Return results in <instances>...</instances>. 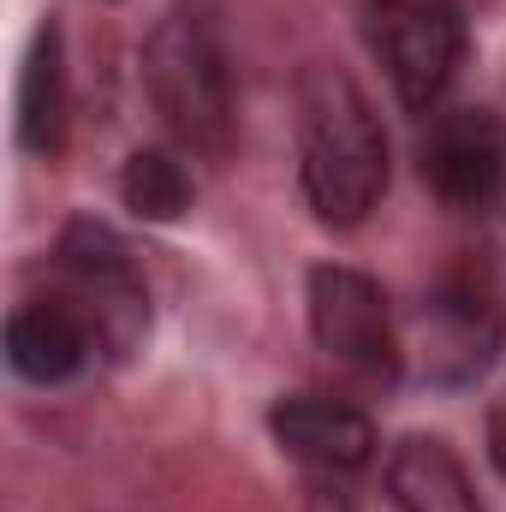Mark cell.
Returning a JSON list of instances; mask_svg holds the SVG:
<instances>
[{"instance_id": "1", "label": "cell", "mask_w": 506, "mask_h": 512, "mask_svg": "<svg viewBox=\"0 0 506 512\" xmlns=\"http://www.w3.org/2000/svg\"><path fill=\"white\" fill-rule=\"evenodd\" d=\"M143 90L185 155L227 161L239 137L233 54L203 6H173L143 42Z\"/></svg>"}, {"instance_id": "2", "label": "cell", "mask_w": 506, "mask_h": 512, "mask_svg": "<svg viewBox=\"0 0 506 512\" xmlns=\"http://www.w3.org/2000/svg\"><path fill=\"white\" fill-rule=\"evenodd\" d=\"M298 173L316 221L328 227H358L387 191V137L370 96L346 72H316L304 84Z\"/></svg>"}, {"instance_id": "3", "label": "cell", "mask_w": 506, "mask_h": 512, "mask_svg": "<svg viewBox=\"0 0 506 512\" xmlns=\"http://www.w3.org/2000/svg\"><path fill=\"white\" fill-rule=\"evenodd\" d=\"M304 304H310L316 352L334 370H346L364 387L399 382V370H405V328L393 322V304H387L381 280H370L364 268L322 262V268H310Z\"/></svg>"}, {"instance_id": "4", "label": "cell", "mask_w": 506, "mask_h": 512, "mask_svg": "<svg viewBox=\"0 0 506 512\" xmlns=\"http://www.w3.org/2000/svg\"><path fill=\"white\" fill-rule=\"evenodd\" d=\"M364 24L399 102L417 114H435L471 48L465 6L459 0H364Z\"/></svg>"}, {"instance_id": "5", "label": "cell", "mask_w": 506, "mask_h": 512, "mask_svg": "<svg viewBox=\"0 0 506 512\" xmlns=\"http://www.w3.org/2000/svg\"><path fill=\"white\" fill-rule=\"evenodd\" d=\"M506 316L489 286L477 280H447L423 298V310L405 328V364L435 387H471L501 352Z\"/></svg>"}, {"instance_id": "6", "label": "cell", "mask_w": 506, "mask_h": 512, "mask_svg": "<svg viewBox=\"0 0 506 512\" xmlns=\"http://www.w3.org/2000/svg\"><path fill=\"white\" fill-rule=\"evenodd\" d=\"M423 185L453 215L506 209V120L495 108H435L417 143Z\"/></svg>"}, {"instance_id": "7", "label": "cell", "mask_w": 506, "mask_h": 512, "mask_svg": "<svg viewBox=\"0 0 506 512\" xmlns=\"http://www.w3.org/2000/svg\"><path fill=\"white\" fill-rule=\"evenodd\" d=\"M60 274H66V292L84 298V310L102 322V340L108 352H126L143 340L149 328V292H143V274L131 262L126 239L102 221H72L60 233Z\"/></svg>"}, {"instance_id": "8", "label": "cell", "mask_w": 506, "mask_h": 512, "mask_svg": "<svg viewBox=\"0 0 506 512\" xmlns=\"http://www.w3.org/2000/svg\"><path fill=\"white\" fill-rule=\"evenodd\" d=\"M96 352H108V340H102V322L84 310L78 292L24 298L6 322V364L36 387H60L84 376L96 364Z\"/></svg>"}, {"instance_id": "9", "label": "cell", "mask_w": 506, "mask_h": 512, "mask_svg": "<svg viewBox=\"0 0 506 512\" xmlns=\"http://www.w3.org/2000/svg\"><path fill=\"white\" fill-rule=\"evenodd\" d=\"M268 429L316 477H358L376 459V423L358 405L328 399V393H286L268 411Z\"/></svg>"}, {"instance_id": "10", "label": "cell", "mask_w": 506, "mask_h": 512, "mask_svg": "<svg viewBox=\"0 0 506 512\" xmlns=\"http://www.w3.org/2000/svg\"><path fill=\"white\" fill-rule=\"evenodd\" d=\"M387 495L399 512H483L465 459L441 435H405L387 453Z\"/></svg>"}, {"instance_id": "11", "label": "cell", "mask_w": 506, "mask_h": 512, "mask_svg": "<svg viewBox=\"0 0 506 512\" xmlns=\"http://www.w3.org/2000/svg\"><path fill=\"white\" fill-rule=\"evenodd\" d=\"M60 137H66V54H60V30L42 24L18 84V143L36 155H54Z\"/></svg>"}, {"instance_id": "12", "label": "cell", "mask_w": 506, "mask_h": 512, "mask_svg": "<svg viewBox=\"0 0 506 512\" xmlns=\"http://www.w3.org/2000/svg\"><path fill=\"white\" fill-rule=\"evenodd\" d=\"M120 197H126L131 215H143V221L191 215V173H185L179 149H131L126 173H120Z\"/></svg>"}, {"instance_id": "13", "label": "cell", "mask_w": 506, "mask_h": 512, "mask_svg": "<svg viewBox=\"0 0 506 512\" xmlns=\"http://www.w3.org/2000/svg\"><path fill=\"white\" fill-rule=\"evenodd\" d=\"M489 441H495V465L506 471V411H495V417H489Z\"/></svg>"}]
</instances>
